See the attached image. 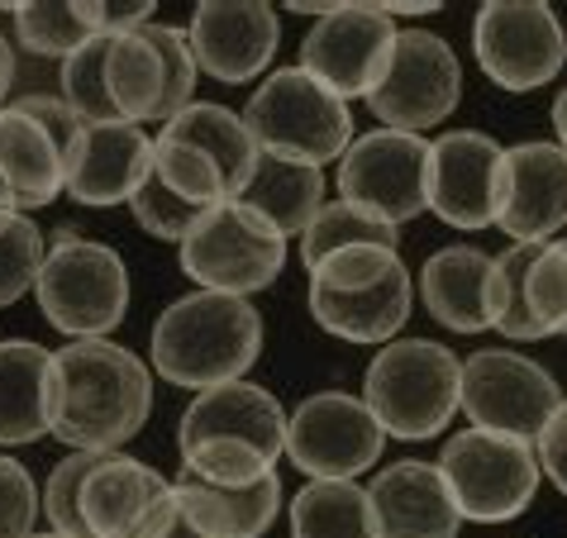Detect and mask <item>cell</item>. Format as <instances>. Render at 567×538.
I'll return each instance as SVG.
<instances>
[{
	"mask_svg": "<svg viewBox=\"0 0 567 538\" xmlns=\"http://www.w3.org/2000/svg\"><path fill=\"white\" fill-rule=\"evenodd\" d=\"M43 510V496L24 463L0 457V538H29Z\"/></svg>",
	"mask_w": 567,
	"mask_h": 538,
	"instance_id": "cell-40",
	"label": "cell"
},
{
	"mask_svg": "<svg viewBox=\"0 0 567 538\" xmlns=\"http://www.w3.org/2000/svg\"><path fill=\"white\" fill-rule=\"evenodd\" d=\"M105 91L115 105V120L124 124H163L167 105V72L144 29L115 34L105 53Z\"/></svg>",
	"mask_w": 567,
	"mask_h": 538,
	"instance_id": "cell-29",
	"label": "cell"
},
{
	"mask_svg": "<svg viewBox=\"0 0 567 538\" xmlns=\"http://www.w3.org/2000/svg\"><path fill=\"white\" fill-rule=\"evenodd\" d=\"M105 453H68L62 463L49 472L43 482V515H49L53 534H68V538H91L82 525V486L86 477L96 472Z\"/></svg>",
	"mask_w": 567,
	"mask_h": 538,
	"instance_id": "cell-36",
	"label": "cell"
},
{
	"mask_svg": "<svg viewBox=\"0 0 567 538\" xmlns=\"http://www.w3.org/2000/svg\"><path fill=\"white\" fill-rule=\"evenodd\" d=\"M29 538H68V534H53V529H49V534H29Z\"/></svg>",
	"mask_w": 567,
	"mask_h": 538,
	"instance_id": "cell-48",
	"label": "cell"
},
{
	"mask_svg": "<svg viewBox=\"0 0 567 538\" xmlns=\"http://www.w3.org/2000/svg\"><path fill=\"white\" fill-rule=\"evenodd\" d=\"M58 372L53 353L34 339H0V443L20 448L53 434Z\"/></svg>",
	"mask_w": 567,
	"mask_h": 538,
	"instance_id": "cell-24",
	"label": "cell"
},
{
	"mask_svg": "<svg viewBox=\"0 0 567 538\" xmlns=\"http://www.w3.org/2000/svg\"><path fill=\"white\" fill-rule=\"evenodd\" d=\"M34 296L43 320L58 334H68V343L105 339L130 314V272L110 244L82 239L76 229H58L49 239V258H43Z\"/></svg>",
	"mask_w": 567,
	"mask_h": 538,
	"instance_id": "cell-6",
	"label": "cell"
},
{
	"mask_svg": "<svg viewBox=\"0 0 567 538\" xmlns=\"http://www.w3.org/2000/svg\"><path fill=\"white\" fill-rule=\"evenodd\" d=\"M358 244H382V248H396V229L382 225V219H372V215H362L358 205L349 200H324V210L310 219V229L301 234V262H306V272L310 267H320L329 252H339V248H358Z\"/></svg>",
	"mask_w": 567,
	"mask_h": 538,
	"instance_id": "cell-33",
	"label": "cell"
},
{
	"mask_svg": "<svg viewBox=\"0 0 567 538\" xmlns=\"http://www.w3.org/2000/svg\"><path fill=\"white\" fill-rule=\"evenodd\" d=\"M362 401L386 438H439L463 410V358L434 339H391L362 372Z\"/></svg>",
	"mask_w": 567,
	"mask_h": 538,
	"instance_id": "cell-4",
	"label": "cell"
},
{
	"mask_svg": "<svg viewBox=\"0 0 567 538\" xmlns=\"http://www.w3.org/2000/svg\"><path fill=\"white\" fill-rule=\"evenodd\" d=\"M153 172V138L144 124H82L76 144L62 157V196L91 210L130 205Z\"/></svg>",
	"mask_w": 567,
	"mask_h": 538,
	"instance_id": "cell-20",
	"label": "cell"
},
{
	"mask_svg": "<svg viewBox=\"0 0 567 538\" xmlns=\"http://www.w3.org/2000/svg\"><path fill=\"white\" fill-rule=\"evenodd\" d=\"M196 68L225 86H244L262 76L277 58L281 20L267 0H200L186 24Z\"/></svg>",
	"mask_w": 567,
	"mask_h": 538,
	"instance_id": "cell-17",
	"label": "cell"
},
{
	"mask_svg": "<svg viewBox=\"0 0 567 538\" xmlns=\"http://www.w3.org/2000/svg\"><path fill=\"white\" fill-rule=\"evenodd\" d=\"M14 105H20L29 120H39L43 130H49V134L58 138L62 157H68V148L76 144V134H82V120L72 115V105H68V101H62V96H20Z\"/></svg>",
	"mask_w": 567,
	"mask_h": 538,
	"instance_id": "cell-41",
	"label": "cell"
},
{
	"mask_svg": "<svg viewBox=\"0 0 567 538\" xmlns=\"http://www.w3.org/2000/svg\"><path fill=\"white\" fill-rule=\"evenodd\" d=\"M382 10L396 20V14H434V10H444V6H439V0H415V6H411V0H391V6H382Z\"/></svg>",
	"mask_w": 567,
	"mask_h": 538,
	"instance_id": "cell-44",
	"label": "cell"
},
{
	"mask_svg": "<svg viewBox=\"0 0 567 538\" xmlns=\"http://www.w3.org/2000/svg\"><path fill=\"white\" fill-rule=\"evenodd\" d=\"M287 420L281 401L258 382L196 391L177 424L182 472L215 486H254L287 457Z\"/></svg>",
	"mask_w": 567,
	"mask_h": 538,
	"instance_id": "cell-2",
	"label": "cell"
},
{
	"mask_svg": "<svg viewBox=\"0 0 567 538\" xmlns=\"http://www.w3.org/2000/svg\"><path fill=\"white\" fill-rule=\"evenodd\" d=\"M0 177L14 192V210L34 215L62 196V148L20 105L0 110Z\"/></svg>",
	"mask_w": 567,
	"mask_h": 538,
	"instance_id": "cell-26",
	"label": "cell"
},
{
	"mask_svg": "<svg viewBox=\"0 0 567 538\" xmlns=\"http://www.w3.org/2000/svg\"><path fill=\"white\" fill-rule=\"evenodd\" d=\"M163 134H172V138H182V144H192V148L206 153L210 163L225 172L234 200H239V192L248 186V177H254L258 153H262V148L254 144V134H248L244 115H234L229 105H210V101H196L192 110H182L177 120H167Z\"/></svg>",
	"mask_w": 567,
	"mask_h": 538,
	"instance_id": "cell-30",
	"label": "cell"
},
{
	"mask_svg": "<svg viewBox=\"0 0 567 538\" xmlns=\"http://www.w3.org/2000/svg\"><path fill=\"white\" fill-rule=\"evenodd\" d=\"M10 86H14V53H10L6 34H0V110H6V96H10Z\"/></svg>",
	"mask_w": 567,
	"mask_h": 538,
	"instance_id": "cell-43",
	"label": "cell"
},
{
	"mask_svg": "<svg viewBox=\"0 0 567 538\" xmlns=\"http://www.w3.org/2000/svg\"><path fill=\"white\" fill-rule=\"evenodd\" d=\"M0 210H14V192H10L6 177H0Z\"/></svg>",
	"mask_w": 567,
	"mask_h": 538,
	"instance_id": "cell-47",
	"label": "cell"
},
{
	"mask_svg": "<svg viewBox=\"0 0 567 538\" xmlns=\"http://www.w3.org/2000/svg\"><path fill=\"white\" fill-rule=\"evenodd\" d=\"M14 24V43L34 58H72L105 29V0H20L0 6Z\"/></svg>",
	"mask_w": 567,
	"mask_h": 538,
	"instance_id": "cell-28",
	"label": "cell"
},
{
	"mask_svg": "<svg viewBox=\"0 0 567 538\" xmlns=\"http://www.w3.org/2000/svg\"><path fill=\"white\" fill-rule=\"evenodd\" d=\"M262 358V314L244 296L192 291L157 314L148 362L172 386L210 391L244 382Z\"/></svg>",
	"mask_w": 567,
	"mask_h": 538,
	"instance_id": "cell-3",
	"label": "cell"
},
{
	"mask_svg": "<svg viewBox=\"0 0 567 538\" xmlns=\"http://www.w3.org/2000/svg\"><path fill=\"white\" fill-rule=\"evenodd\" d=\"M163 538H206V534H196L192 525H186V515H182V505H177V519H172V529Z\"/></svg>",
	"mask_w": 567,
	"mask_h": 538,
	"instance_id": "cell-46",
	"label": "cell"
},
{
	"mask_svg": "<svg viewBox=\"0 0 567 538\" xmlns=\"http://www.w3.org/2000/svg\"><path fill=\"white\" fill-rule=\"evenodd\" d=\"M291 538H382L368 486L358 482H310L287 505Z\"/></svg>",
	"mask_w": 567,
	"mask_h": 538,
	"instance_id": "cell-31",
	"label": "cell"
},
{
	"mask_svg": "<svg viewBox=\"0 0 567 538\" xmlns=\"http://www.w3.org/2000/svg\"><path fill=\"white\" fill-rule=\"evenodd\" d=\"M534 453H539L544 477L567 496V401L554 410V420L544 424V434L534 438Z\"/></svg>",
	"mask_w": 567,
	"mask_h": 538,
	"instance_id": "cell-42",
	"label": "cell"
},
{
	"mask_svg": "<svg viewBox=\"0 0 567 538\" xmlns=\"http://www.w3.org/2000/svg\"><path fill=\"white\" fill-rule=\"evenodd\" d=\"M496 229L511 244H544L567 229V148L515 144L501 153Z\"/></svg>",
	"mask_w": 567,
	"mask_h": 538,
	"instance_id": "cell-19",
	"label": "cell"
},
{
	"mask_svg": "<svg viewBox=\"0 0 567 538\" xmlns=\"http://www.w3.org/2000/svg\"><path fill=\"white\" fill-rule=\"evenodd\" d=\"M439 472L472 525H511L534 505L544 482L534 443L492 430H458L439 453Z\"/></svg>",
	"mask_w": 567,
	"mask_h": 538,
	"instance_id": "cell-7",
	"label": "cell"
},
{
	"mask_svg": "<svg viewBox=\"0 0 567 538\" xmlns=\"http://www.w3.org/2000/svg\"><path fill=\"white\" fill-rule=\"evenodd\" d=\"M239 205L258 210L281 239H301L310 229V219L324 210V167H306V163L258 153V167L239 192Z\"/></svg>",
	"mask_w": 567,
	"mask_h": 538,
	"instance_id": "cell-27",
	"label": "cell"
},
{
	"mask_svg": "<svg viewBox=\"0 0 567 538\" xmlns=\"http://www.w3.org/2000/svg\"><path fill=\"white\" fill-rule=\"evenodd\" d=\"M43 258H49V239L24 210H0V310L24 300L39 287Z\"/></svg>",
	"mask_w": 567,
	"mask_h": 538,
	"instance_id": "cell-34",
	"label": "cell"
},
{
	"mask_svg": "<svg viewBox=\"0 0 567 538\" xmlns=\"http://www.w3.org/2000/svg\"><path fill=\"white\" fill-rule=\"evenodd\" d=\"M501 153L506 148L482 130H449L430 138V215L463 234L496 225Z\"/></svg>",
	"mask_w": 567,
	"mask_h": 538,
	"instance_id": "cell-18",
	"label": "cell"
},
{
	"mask_svg": "<svg viewBox=\"0 0 567 538\" xmlns=\"http://www.w3.org/2000/svg\"><path fill=\"white\" fill-rule=\"evenodd\" d=\"M472 53L492 86L529 96L558 82L567 62V29L548 0H486L472 20Z\"/></svg>",
	"mask_w": 567,
	"mask_h": 538,
	"instance_id": "cell-9",
	"label": "cell"
},
{
	"mask_svg": "<svg viewBox=\"0 0 567 538\" xmlns=\"http://www.w3.org/2000/svg\"><path fill=\"white\" fill-rule=\"evenodd\" d=\"M396 39H401L396 20L377 0H339L301 39V62L296 68L310 72L320 86H329L339 101L353 96L368 101L391 68Z\"/></svg>",
	"mask_w": 567,
	"mask_h": 538,
	"instance_id": "cell-12",
	"label": "cell"
},
{
	"mask_svg": "<svg viewBox=\"0 0 567 538\" xmlns=\"http://www.w3.org/2000/svg\"><path fill=\"white\" fill-rule=\"evenodd\" d=\"M58 372V420L53 438L72 453H120L153 415L148 362L124 343L76 339L53 353Z\"/></svg>",
	"mask_w": 567,
	"mask_h": 538,
	"instance_id": "cell-1",
	"label": "cell"
},
{
	"mask_svg": "<svg viewBox=\"0 0 567 538\" xmlns=\"http://www.w3.org/2000/svg\"><path fill=\"white\" fill-rule=\"evenodd\" d=\"M548 120H554V134H558V148H567V86L554 96V110H548Z\"/></svg>",
	"mask_w": 567,
	"mask_h": 538,
	"instance_id": "cell-45",
	"label": "cell"
},
{
	"mask_svg": "<svg viewBox=\"0 0 567 538\" xmlns=\"http://www.w3.org/2000/svg\"><path fill=\"white\" fill-rule=\"evenodd\" d=\"M463 101V62L449 49V39L430 34V29H401L391 68L382 86L368 96L372 115L382 130L424 134L444 124Z\"/></svg>",
	"mask_w": 567,
	"mask_h": 538,
	"instance_id": "cell-14",
	"label": "cell"
},
{
	"mask_svg": "<svg viewBox=\"0 0 567 538\" xmlns=\"http://www.w3.org/2000/svg\"><path fill=\"white\" fill-rule=\"evenodd\" d=\"M368 496L382 538H458L463 529L458 500H453L439 463L401 457V463L377 472Z\"/></svg>",
	"mask_w": 567,
	"mask_h": 538,
	"instance_id": "cell-21",
	"label": "cell"
},
{
	"mask_svg": "<svg viewBox=\"0 0 567 538\" xmlns=\"http://www.w3.org/2000/svg\"><path fill=\"white\" fill-rule=\"evenodd\" d=\"M177 519V486L130 453H105L82 486L91 538H163Z\"/></svg>",
	"mask_w": 567,
	"mask_h": 538,
	"instance_id": "cell-16",
	"label": "cell"
},
{
	"mask_svg": "<svg viewBox=\"0 0 567 538\" xmlns=\"http://www.w3.org/2000/svg\"><path fill=\"white\" fill-rule=\"evenodd\" d=\"M496 334L539 343L567 334V244H511L496 258Z\"/></svg>",
	"mask_w": 567,
	"mask_h": 538,
	"instance_id": "cell-15",
	"label": "cell"
},
{
	"mask_svg": "<svg viewBox=\"0 0 567 538\" xmlns=\"http://www.w3.org/2000/svg\"><path fill=\"white\" fill-rule=\"evenodd\" d=\"M386 453V430L353 391H315L287 420V457L310 482H358Z\"/></svg>",
	"mask_w": 567,
	"mask_h": 538,
	"instance_id": "cell-10",
	"label": "cell"
},
{
	"mask_svg": "<svg viewBox=\"0 0 567 538\" xmlns=\"http://www.w3.org/2000/svg\"><path fill=\"white\" fill-rule=\"evenodd\" d=\"M420 306L453 334L496 329V258L472 244H449L420 267Z\"/></svg>",
	"mask_w": 567,
	"mask_h": 538,
	"instance_id": "cell-22",
	"label": "cell"
},
{
	"mask_svg": "<svg viewBox=\"0 0 567 538\" xmlns=\"http://www.w3.org/2000/svg\"><path fill=\"white\" fill-rule=\"evenodd\" d=\"M244 124L254 144L272 157L306 167L339 163L353 148V110L329 86L301 68H281L262 76V86L244 105Z\"/></svg>",
	"mask_w": 567,
	"mask_h": 538,
	"instance_id": "cell-5",
	"label": "cell"
},
{
	"mask_svg": "<svg viewBox=\"0 0 567 538\" xmlns=\"http://www.w3.org/2000/svg\"><path fill=\"white\" fill-rule=\"evenodd\" d=\"M401 252L396 248H382V244H358V248H339L329 252L320 267H310V287L320 291H353V287H368V281H382L391 272H401Z\"/></svg>",
	"mask_w": 567,
	"mask_h": 538,
	"instance_id": "cell-38",
	"label": "cell"
},
{
	"mask_svg": "<svg viewBox=\"0 0 567 538\" xmlns=\"http://www.w3.org/2000/svg\"><path fill=\"white\" fill-rule=\"evenodd\" d=\"M110 39H115V34L91 39L86 49H76L72 58L58 62V96L72 105V115L82 124H115V105H110V91H105Z\"/></svg>",
	"mask_w": 567,
	"mask_h": 538,
	"instance_id": "cell-35",
	"label": "cell"
},
{
	"mask_svg": "<svg viewBox=\"0 0 567 538\" xmlns=\"http://www.w3.org/2000/svg\"><path fill=\"white\" fill-rule=\"evenodd\" d=\"M563 244H567V239H563Z\"/></svg>",
	"mask_w": 567,
	"mask_h": 538,
	"instance_id": "cell-49",
	"label": "cell"
},
{
	"mask_svg": "<svg viewBox=\"0 0 567 538\" xmlns=\"http://www.w3.org/2000/svg\"><path fill=\"white\" fill-rule=\"evenodd\" d=\"M130 215H134V225L148 234V239H163V244H182L186 234H192V225L206 210L192 200H182L177 192H167L163 182H157V172H148L144 186L134 192L130 200Z\"/></svg>",
	"mask_w": 567,
	"mask_h": 538,
	"instance_id": "cell-37",
	"label": "cell"
},
{
	"mask_svg": "<svg viewBox=\"0 0 567 538\" xmlns=\"http://www.w3.org/2000/svg\"><path fill=\"white\" fill-rule=\"evenodd\" d=\"M177 505L186 525L206 538H262L281 515V477L267 472L254 486H215L177 472Z\"/></svg>",
	"mask_w": 567,
	"mask_h": 538,
	"instance_id": "cell-25",
	"label": "cell"
},
{
	"mask_svg": "<svg viewBox=\"0 0 567 538\" xmlns=\"http://www.w3.org/2000/svg\"><path fill=\"white\" fill-rule=\"evenodd\" d=\"M177 262L200 291L248 300L254 291H267L281 277V267H287V239L258 210H248L239 200H225V205H210L192 225V234L177 244Z\"/></svg>",
	"mask_w": 567,
	"mask_h": 538,
	"instance_id": "cell-8",
	"label": "cell"
},
{
	"mask_svg": "<svg viewBox=\"0 0 567 538\" xmlns=\"http://www.w3.org/2000/svg\"><path fill=\"white\" fill-rule=\"evenodd\" d=\"M306 306H310V320L343 343H391L415 310V277H411V267H401V272L368 281V287H353V291L310 287Z\"/></svg>",
	"mask_w": 567,
	"mask_h": 538,
	"instance_id": "cell-23",
	"label": "cell"
},
{
	"mask_svg": "<svg viewBox=\"0 0 567 538\" xmlns=\"http://www.w3.org/2000/svg\"><path fill=\"white\" fill-rule=\"evenodd\" d=\"M153 172H157V182H163L167 192H177L182 200L200 205V210L234 200L225 172H219L200 148L182 144V138H172L163 130H157V138H153Z\"/></svg>",
	"mask_w": 567,
	"mask_h": 538,
	"instance_id": "cell-32",
	"label": "cell"
},
{
	"mask_svg": "<svg viewBox=\"0 0 567 538\" xmlns=\"http://www.w3.org/2000/svg\"><path fill=\"white\" fill-rule=\"evenodd\" d=\"M339 200L401 229L430 210V138L401 130H372L339 157Z\"/></svg>",
	"mask_w": 567,
	"mask_h": 538,
	"instance_id": "cell-13",
	"label": "cell"
},
{
	"mask_svg": "<svg viewBox=\"0 0 567 538\" xmlns=\"http://www.w3.org/2000/svg\"><path fill=\"white\" fill-rule=\"evenodd\" d=\"M563 401L554 372L515 348H477L463 358V415L472 430L534 443Z\"/></svg>",
	"mask_w": 567,
	"mask_h": 538,
	"instance_id": "cell-11",
	"label": "cell"
},
{
	"mask_svg": "<svg viewBox=\"0 0 567 538\" xmlns=\"http://www.w3.org/2000/svg\"><path fill=\"white\" fill-rule=\"evenodd\" d=\"M144 34L153 39L157 58H163V72H167V105H163V124H167V120H177L182 110L196 105L200 68H196V53H192L186 29H177V24H144Z\"/></svg>",
	"mask_w": 567,
	"mask_h": 538,
	"instance_id": "cell-39",
	"label": "cell"
}]
</instances>
